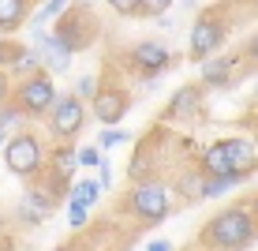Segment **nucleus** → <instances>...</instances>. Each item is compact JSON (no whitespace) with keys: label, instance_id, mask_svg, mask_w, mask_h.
<instances>
[{"label":"nucleus","instance_id":"423d86ee","mask_svg":"<svg viewBox=\"0 0 258 251\" xmlns=\"http://www.w3.org/2000/svg\"><path fill=\"white\" fill-rule=\"evenodd\" d=\"M49 124H52V135L60 139H75L86 124V102L79 94H64L56 102V109L49 113Z\"/></svg>","mask_w":258,"mask_h":251},{"label":"nucleus","instance_id":"a211bd4d","mask_svg":"<svg viewBox=\"0 0 258 251\" xmlns=\"http://www.w3.org/2000/svg\"><path fill=\"white\" fill-rule=\"evenodd\" d=\"M97 191H101V184L97 180H79V184H71V203H79V206H90L97 203Z\"/></svg>","mask_w":258,"mask_h":251},{"label":"nucleus","instance_id":"1a4fd4ad","mask_svg":"<svg viewBox=\"0 0 258 251\" xmlns=\"http://www.w3.org/2000/svg\"><path fill=\"white\" fill-rule=\"evenodd\" d=\"M131 60H135V68L146 71V75H157V71H165L172 64V57H168V49L161 41H139V45L131 49Z\"/></svg>","mask_w":258,"mask_h":251},{"label":"nucleus","instance_id":"cd10ccee","mask_svg":"<svg viewBox=\"0 0 258 251\" xmlns=\"http://www.w3.org/2000/svg\"><path fill=\"white\" fill-rule=\"evenodd\" d=\"M243 57H247V60H251V64H258V34H254V38H251V41H247V49H243Z\"/></svg>","mask_w":258,"mask_h":251},{"label":"nucleus","instance_id":"f03ea898","mask_svg":"<svg viewBox=\"0 0 258 251\" xmlns=\"http://www.w3.org/2000/svg\"><path fill=\"white\" fill-rule=\"evenodd\" d=\"M56 86H52V79H49V71H38V75H30V79H23L19 86H15V109H19L23 116H45L56 109Z\"/></svg>","mask_w":258,"mask_h":251},{"label":"nucleus","instance_id":"5701e85b","mask_svg":"<svg viewBox=\"0 0 258 251\" xmlns=\"http://www.w3.org/2000/svg\"><path fill=\"white\" fill-rule=\"evenodd\" d=\"M68 221H71V229H83V225H86V206L68 203Z\"/></svg>","mask_w":258,"mask_h":251},{"label":"nucleus","instance_id":"39448f33","mask_svg":"<svg viewBox=\"0 0 258 251\" xmlns=\"http://www.w3.org/2000/svg\"><path fill=\"white\" fill-rule=\"evenodd\" d=\"M4 165L12 169L15 176H34L41 169V142L38 135H15L12 142L4 146Z\"/></svg>","mask_w":258,"mask_h":251},{"label":"nucleus","instance_id":"2f4dec72","mask_svg":"<svg viewBox=\"0 0 258 251\" xmlns=\"http://www.w3.org/2000/svg\"><path fill=\"white\" fill-rule=\"evenodd\" d=\"M56 251H68V247H56Z\"/></svg>","mask_w":258,"mask_h":251},{"label":"nucleus","instance_id":"7ed1b4c3","mask_svg":"<svg viewBox=\"0 0 258 251\" xmlns=\"http://www.w3.org/2000/svg\"><path fill=\"white\" fill-rule=\"evenodd\" d=\"M127 206L135 210V218H142V221H161V218H168V214H172V191H168L165 184L142 180V184L131 187Z\"/></svg>","mask_w":258,"mask_h":251},{"label":"nucleus","instance_id":"b1692460","mask_svg":"<svg viewBox=\"0 0 258 251\" xmlns=\"http://www.w3.org/2000/svg\"><path fill=\"white\" fill-rule=\"evenodd\" d=\"M97 94H101V86L94 83V75H83V79H79V97H90V102H94Z\"/></svg>","mask_w":258,"mask_h":251},{"label":"nucleus","instance_id":"0eeeda50","mask_svg":"<svg viewBox=\"0 0 258 251\" xmlns=\"http://www.w3.org/2000/svg\"><path fill=\"white\" fill-rule=\"evenodd\" d=\"M52 34H56L71 53H79V49L90 45V38H94V19L79 8V12H68V19H60V26Z\"/></svg>","mask_w":258,"mask_h":251},{"label":"nucleus","instance_id":"ddd939ff","mask_svg":"<svg viewBox=\"0 0 258 251\" xmlns=\"http://www.w3.org/2000/svg\"><path fill=\"white\" fill-rule=\"evenodd\" d=\"M52 210V199L41 191H26V199L19 203V221H26V225H38V221H45Z\"/></svg>","mask_w":258,"mask_h":251},{"label":"nucleus","instance_id":"c85d7f7f","mask_svg":"<svg viewBox=\"0 0 258 251\" xmlns=\"http://www.w3.org/2000/svg\"><path fill=\"white\" fill-rule=\"evenodd\" d=\"M146 251H172V244H168V240H154Z\"/></svg>","mask_w":258,"mask_h":251},{"label":"nucleus","instance_id":"a878e982","mask_svg":"<svg viewBox=\"0 0 258 251\" xmlns=\"http://www.w3.org/2000/svg\"><path fill=\"white\" fill-rule=\"evenodd\" d=\"M79 165H97V169H101V154H97L94 146H83V150H79Z\"/></svg>","mask_w":258,"mask_h":251},{"label":"nucleus","instance_id":"f8f14e48","mask_svg":"<svg viewBox=\"0 0 258 251\" xmlns=\"http://www.w3.org/2000/svg\"><path fill=\"white\" fill-rule=\"evenodd\" d=\"M202 173H206L210 180L243 176V173H236V165H232V158H228V146H225V142H217V146H210V150H206V158H202Z\"/></svg>","mask_w":258,"mask_h":251},{"label":"nucleus","instance_id":"aec40b11","mask_svg":"<svg viewBox=\"0 0 258 251\" xmlns=\"http://www.w3.org/2000/svg\"><path fill=\"white\" fill-rule=\"evenodd\" d=\"M239 180H243V176H225V180H206V187H202V195H206V199H210V195H221V191H228V187H232V184H239Z\"/></svg>","mask_w":258,"mask_h":251},{"label":"nucleus","instance_id":"20e7f679","mask_svg":"<svg viewBox=\"0 0 258 251\" xmlns=\"http://www.w3.org/2000/svg\"><path fill=\"white\" fill-rule=\"evenodd\" d=\"M225 38H228V26L217 19V15H202V19H195L191 26V60H213V53H217L221 45H225Z\"/></svg>","mask_w":258,"mask_h":251},{"label":"nucleus","instance_id":"9b49d317","mask_svg":"<svg viewBox=\"0 0 258 251\" xmlns=\"http://www.w3.org/2000/svg\"><path fill=\"white\" fill-rule=\"evenodd\" d=\"M199 109H202V90H199V86H180V90L168 97L165 116H168V120H183V116H195Z\"/></svg>","mask_w":258,"mask_h":251},{"label":"nucleus","instance_id":"393cba45","mask_svg":"<svg viewBox=\"0 0 258 251\" xmlns=\"http://www.w3.org/2000/svg\"><path fill=\"white\" fill-rule=\"evenodd\" d=\"M60 12H68V4H56V0H52V4H45L38 12V19H34V30H41V19H49V15H60Z\"/></svg>","mask_w":258,"mask_h":251},{"label":"nucleus","instance_id":"4be33fe9","mask_svg":"<svg viewBox=\"0 0 258 251\" xmlns=\"http://www.w3.org/2000/svg\"><path fill=\"white\" fill-rule=\"evenodd\" d=\"M131 135L127 131H120V128H109V131H101V146L109 150V146H120V142H127Z\"/></svg>","mask_w":258,"mask_h":251},{"label":"nucleus","instance_id":"2eb2a0df","mask_svg":"<svg viewBox=\"0 0 258 251\" xmlns=\"http://www.w3.org/2000/svg\"><path fill=\"white\" fill-rule=\"evenodd\" d=\"M225 146H228V158H232L236 173H243V176H247V169H251V165H254V158H258L254 139H225Z\"/></svg>","mask_w":258,"mask_h":251},{"label":"nucleus","instance_id":"bb28decb","mask_svg":"<svg viewBox=\"0 0 258 251\" xmlns=\"http://www.w3.org/2000/svg\"><path fill=\"white\" fill-rule=\"evenodd\" d=\"M112 8H116L120 15H139V4H131V0H116Z\"/></svg>","mask_w":258,"mask_h":251},{"label":"nucleus","instance_id":"4468645a","mask_svg":"<svg viewBox=\"0 0 258 251\" xmlns=\"http://www.w3.org/2000/svg\"><path fill=\"white\" fill-rule=\"evenodd\" d=\"M232 71H236L232 57H213V60L202 64V83L206 86H225V83H232Z\"/></svg>","mask_w":258,"mask_h":251},{"label":"nucleus","instance_id":"412c9836","mask_svg":"<svg viewBox=\"0 0 258 251\" xmlns=\"http://www.w3.org/2000/svg\"><path fill=\"white\" fill-rule=\"evenodd\" d=\"M165 12H168V0H142L139 4V15H161L165 19Z\"/></svg>","mask_w":258,"mask_h":251},{"label":"nucleus","instance_id":"9d476101","mask_svg":"<svg viewBox=\"0 0 258 251\" xmlns=\"http://www.w3.org/2000/svg\"><path fill=\"white\" fill-rule=\"evenodd\" d=\"M38 53H41V60H45L41 71H64L68 60H71V49L56 38V34H45V30H38Z\"/></svg>","mask_w":258,"mask_h":251},{"label":"nucleus","instance_id":"f3484780","mask_svg":"<svg viewBox=\"0 0 258 251\" xmlns=\"http://www.w3.org/2000/svg\"><path fill=\"white\" fill-rule=\"evenodd\" d=\"M75 165H79V150H71V146H64L56 158H52V176H56V187H64V184L71 180Z\"/></svg>","mask_w":258,"mask_h":251},{"label":"nucleus","instance_id":"c756f323","mask_svg":"<svg viewBox=\"0 0 258 251\" xmlns=\"http://www.w3.org/2000/svg\"><path fill=\"white\" fill-rule=\"evenodd\" d=\"M4 97H8V75L0 71V102H4Z\"/></svg>","mask_w":258,"mask_h":251},{"label":"nucleus","instance_id":"6ab92c4d","mask_svg":"<svg viewBox=\"0 0 258 251\" xmlns=\"http://www.w3.org/2000/svg\"><path fill=\"white\" fill-rule=\"evenodd\" d=\"M19 124H23V113L15 109V105H8V109H0V135H4L8 142H12L15 135H23V131H19Z\"/></svg>","mask_w":258,"mask_h":251},{"label":"nucleus","instance_id":"6e6552de","mask_svg":"<svg viewBox=\"0 0 258 251\" xmlns=\"http://www.w3.org/2000/svg\"><path fill=\"white\" fill-rule=\"evenodd\" d=\"M90 109H94V116L105 124V128H112V124H120L123 113H127V94L116 90V86H105V90L90 102Z\"/></svg>","mask_w":258,"mask_h":251},{"label":"nucleus","instance_id":"f257e3e1","mask_svg":"<svg viewBox=\"0 0 258 251\" xmlns=\"http://www.w3.org/2000/svg\"><path fill=\"white\" fill-rule=\"evenodd\" d=\"M258 236V221L251 218L247 206H228V210L213 214L202 229V244L213 251H239Z\"/></svg>","mask_w":258,"mask_h":251},{"label":"nucleus","instance_id":"7c9ffc66","mask_svg":"<svg viewBox=\"0 0 258 251\" xmlns=\"http://www.w3.org/2000/svg\"><path fill=\"white\" fill-rule=\"evenodd\" d=\"M4 146H8V139H4V135H0V150H4Z\"/></svg>","mask_w":258,"mask_h":251},{"label":"nucleus","instance_id":"dca6fc26","mask_svg":"<svg viewBox=\"0 0 258 251\" xmlns=\"http://www.w3.org/2000/svg\"><path fill=\"white\" fill-rule=\"evenodd\" d=\"M26 0H0V30H15L26 23Z\"/></svg>","mask_w":258,"mask_h":251}]
</instances>
